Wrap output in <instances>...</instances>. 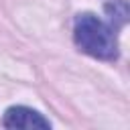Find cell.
I'll list each match as a JSON object with an SVG mask.
<instances>
[{"label":"cell","instance_id":"6da1fadb","mask_svg":"<svg viewBox=\"0 0 130 130\" xmlns=\"http://www.w3.org/2000/svg\"><path fill=\"white\" fill-rule=\"evenodd\" d=\"M75 43L77 47L98 59H116L118 43L114 28L95 18L93 14H81L75 20Z\"/></svg>","mask_w":130,"mask_h":130},{"label":"cell","instance_id":"7a4b0ae2","mask_svg":"<svg viewBox=\"0 0 130 130\" xmlns=\"http://www.w3.org/2000/svg\"><path fill=\"white\" fill-rule=\"evenodd\" d=\"M6 128H22V130H35V128H51L49 120H45L39 112L24 108V106H16L10 108L4 114V122Z\"/></svg>","mask_w":130,"mask_h":130},{"label":"cell","instance_id":"3957f363","mask_svg":"<svg viewBox=\"0 0 130 130\" xmlns=\"http://www.w3.org/2000/svg\"><path fill=\"white\" fill-rule=\"evenodd\" d=\"M106 10H108V14H110V18L116 26H122L128 20V4L124 0H114L112 4L106 6Z\"/></svg>","mask_w":130,"mask_h":130}]
</instances>
